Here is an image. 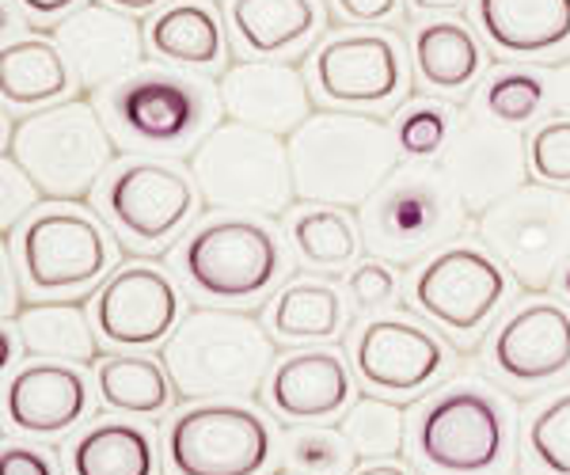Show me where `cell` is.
Here are the masks:
<instances>
[{
    "label": "cell",
    "mask_w": 570,
    "mask_h": 475,
    "mask_svg": "<svg viewBox=\"0 0 570 475\" xmlns=\"http://www.w3.org/2000/svg\"><path fill=\"white\" fill-rule=\"evenodd\" d=\"M301 202L362 209L400 171L395 130L362 111H316L289 137Z\"/></svg>",
    "instance_id": "6da1fadb"
},
{
    "label": "cell",
    "mask_w": 570,
    "mask_h": 475,
    "mask_svg": "<svg viewBox=\"0 0 570 475\" xmlns=\"http://www.w3.org/2000/svg\"><path fill=\"white\" fill-rule=\"evenodd\" d=\"M179 399L252 396L266 385L274 343L252 316L233 308H198L160 350Z\"/></svg>",
    "instance_id": "7a4b0ae2"
},
{
    "label": "cell",
    "mask_w": 570,
    "mask_h": 475,
    "mask_svg": "<svg viewBox=\"0 0 570 475\" xmlns=\"http://www.w3.org/2000/svg\"><path fill=\"white\" fill-rule=\"evenodd\" d=\"M4 157L20 164L46 198L80 202L115 160V141L91 99H66L27 111L8 133Z\"/></svg>",
    "instance_id": "3957f363"
},
{
    "label": "cell",
    "mask_w": 570,
    "mask_h": 475,
    "mask_svg": "<svg viewBox=\"0 0 570 475\" xmlns=\"http://www.w3.org/2000/svg\"><path fill=\"white\" fill-rule=\"evenodd\" d=\"M468 206L441 168H400L362 206V244L381 263H426L453 248Z\"/></svg>",
    "instance_id": "277c9868"
},
{
    "label": "cell",
    "mask_w": 570,
    "mask_h": 475,
    "mask_svg": "<svg viewBox=\"0 0 570 475\" xmlns=\"http://www.w3.org/2000/svg\"><path fill=\"white\" fill-rule=\"evenodd\" d=\"M190 179L209 209L278 217L297 198L289 145L240 122H225L202 137L190 157Z\"/></svg>",
    "instance_id": "5b68a950"
},
{
    "label": "cell",
    "mask_w": 570,
    "mask_h": 475,
    "mask_svg": "<svg viewBox=\"0 0 570 475\" xmlns=\"http://www.w3.org/2000/svg\"><path fill=\"white\" fill-rule=\"evenodd\" d=\"M475 236L521 289L548 294L559 270L570 267V190L525 182L483 209Z\"/></svg>",
    "instance_id": "8992f818"
},
{
    "label": "cell",
    "mask_w": 570,
    "mask_h": 475,
    "mask_svg": "<svg viewBox=\"0 0 570 475\" xmlns=\"http://www.w3.org/2000/svg\"><path fill=\"white\" fill-rule=\"evenodd\" d=\"M415 456L438 475H505L513 464L510 410L491 388L453 385L422 407Z\"/></svg>",
    "instance_id": "52a82bcc"
},
{
    "label": "cell",
    "mask_w": 570,
    "mask_h": 475,
    "mask_svg": "<svg viewBox=\"0 0 570 475\" xmlns=\"http://www.w3.org/2000/svg\"><path fill=\"white\" fill-rule=\"evenodd\" d=\"M274 426L244 404H195L171 418L164 456L171 475H263L278 453Z\"/></svg>",
    "instance_id": "ba28073f"
},
{
    "label": "cell",
    "mask_w": 570,
    "mask_h": 475,
    "mask_svg": "<svg viewBox=\"0 0 570 475\" xmlns=\"http://www.w3.org/2000/svg\"><path fill=\"white\" fill-rule=\"evenodd\" d=\"M179 270L202 297L220 305L255 300L278 281L282 244L263 221L220 217L190 232L179 251Z\"/></svg>",
    "instance_id": "9c48e42d"
},
{
    "label": "cell",
    "mask_w": 570,
    "mask_h": 475,
    "mask_svg": "<svg viewBox=\"0 0 570 475\" xmlns=\"http://www.w3.org/2000/svg\"><path fill=\"white\" fill-rule=\"evenodd\" d=\"M115 263L107 232L77 209H46L16 236V267L23 289L39 297H80Z\"/></svg>",
    "instance_id": "30bf717a"
},
{
    "label": "cell",
    "mask_w": 570,
    "mask_h": 475,
    "mask_svg": "<svg viewBox=\"0 0 570 475\" xmlns=\"http://www.w3.org/2000/svg\"><path fill=\"white\" fill-rule=\"evenodd\" d=\"M107 115L118 137L134 149L179 152L209 133L214 99L198 80L149 69L115 85L107 96Z\"/></svg>",
    "instance_id": "8fae6325"
},
{
    "label": "cell",
    "mask_w": 570,
    "mask_h": 475,
    "mask_svg": "<svg viewBox=\"0 0 570 475\" xmlns=\"http://www.w3.org/2000/svg\"><path fill=\"white\" fill-rule=\"evenodd\" d=\"M510 278L483 248H456L438 251L422 263L411 286V300L430 324H438L449 335H475L491 324V316L502 308Z\"/></svg>",
    "instance_id": "7c38bea8"
},
{
    "label": "cell",
    "mask_w": 570,
    "mask_h": 475,
    "mask_svg": "<svg viewBox=\"0 0 570 475\" xmlns=\"http://www.w3.org/2000/svg\"><path fill=\"white\" fill-rule=\"evenodd\" d=\"M198 209V187L176 164L134 160L110 171L104 214L137 248H160Z\"/></svg>",
    "instance_id": "4fadbf2b"
},
{
    "label": "cell",
    "mask_w": 570,
    "mask_h": 475,
    "mask_svg": "<svg viewBox=\"0 0 570 475\" xmlns=\"http://www.w3.org/2000/svg\"><path fill=\"white\" fill-rule=\"evenodd\" d=\"M183 297L176 281L153 263L118 267L99 286L91 319L99 339L118 350H153L164 346L183 324Z\"/></svg>",
    "instance_id": "5bb4252c"
},
{
    "label": "cell",
    "mask_w": 570,
    "mask_h": 475,
    "mask_svg": "<svg viewBox=\"0 0 570 475\" xmlns=\"http://www.w3.org/2000/svg\"><path fill=\"white\" fill-rule=\"evenodd\" d=\"M441 171L464 198V206L483 214L487 206L502 202L505 195L525 187L529 149L513 126L499 122L480 107L456 122Z\"/></svg>",
    "instance_id": "9a60e30c"
},
{
    "label": "cell",
    "mask_w": 570,
    "mask_h": 475,
    "mask_svg": "<svg viewBox=\"0 0 570 475\" xmlns=\"http://www.w3.org/2000/svg\"><path fill=\"white\" fill-rule=\"evenodd\" d=\"M312 80L335 107H384L403 96L407 69L389 34H343L320 46Z\"/></svg>",
    "instance_id": "2e32d148"
},
{
    "label": "cell",
    "mask_w": 570,
    "mask_h": 475,
    "mask_svg": "<svg viewBox=\"0 0 570 475\" xmlns=\"http://www.w3.org/2000/svg\"><path fill=\"white\" fill-rule=\"evenodd\" d=\"M217 99L225 107L228 122L252 126V130L271 137H293L316 115L308 99L305 72L271 58L236 61L220 77Z\"/></svg>",
    "instance_id": "e0dca14e"
},
{
    "label": "cell",
    "mask_w": 570,
    "mask_h": 475,
    "mask_svg": "<svg viewBox=\"0 0 570 475\" xmlns=\"http://www.w3.org/2000/svg\"><path fill=\"white\" fill-rule=\"evenodd\" d=\"M354 369L362 385L389 396L434 385L445 369V346L434 331L400 316H376L354 335Z\"/></svg>",
    "instance_id": "ac0fdd59"
},
{
    "label": "cell",
    "mask_w": 570,
    "mask_h": 475,
    "mask_svg": "<svg viewBox=\"0 0 570 475\" xmlns=\"http://www.w3.org/2000/svg\"><path fill=\"white\" fill-rule=\"evenodd\" d=\"M58 50L85 88L122 85L145 58V34L130 12L85 4L58 23Z\"/></svg>",
    "instance_id": "d6986e66"
},
{
    "label": "cell",
    "mask_w": 570,
    "mask_h": 475,
    "mask_svg": "<svg viewBox=\"0 0 570 475\" xmlns=\"http://www.w3.org/2000/svg\"><path fill=\"white\" fill-rule=\"evenodd\" d=\"M494 369L513 388H544L570 373V313L563 305L537 300L518 308L491 339Z\"/></svg>",
    "instance_id": "ffe728a7"
},
{
    "label": "cell",
    "mask_w": 570,
    "mask_h": 475,
    "mask_svg": "<svg viewBox=\"0 0 570 475\" xmlns=\"http://www.w3.org/2000/svg\"><path fill=\"white\" fill-rule=\"evenodd\" d=\"M91 410V388L80 369L66 362H31L4 385L8 426L27 437H61Z\"/></svg>",
    "instance_id": "44dd1931"
},
{
    "label": "cell",
    "mask_w": 570,
    "mask_h": 475,
    "mask_svg": "<svg viewBox=\"0 0 570 475\" xmlns=\"http://www.w3.org/2000/svg\"><path fill=\"white\" fill-rule=\"evenodd\" d=\"M263 404L285 423H324L346 415L354 404L351 369L331 350H297L274 365Z\"/></svg>",
    "instance_id": "7402d4cb"
},
{
    "label": "cell",
    "mask_w": 570,
    "mask_h": 475,
    "mask_svg": "<svg viewBox=\"0 0 570 475\" xmlns=\"http://www.w3.org/2000/svg\"><path fill=\"white\" fill-rule=\"evenodd\" d=\"M475 16L505 58L540 61L570 46V0H475Z\"/></svg>",
    "instance_id": "603a6c76"
},
{
    "label": "cell",
    "mask_w": 570,
    "mask_h": 475,
    "mask_svg": "<svg viewBox=\"0 0 570 475\" xmlns=\"http://www.w3.org/2000/svg\"><path fill=\"white\" fill-rule=\"evenodd\" d=\"M228 23L244 50L274 61L316 34L320 8L316 0H233Z\"/></svg>",
    "instance_id": "cb8c5ba5"
},
{
    "label": "cell",
    "mask_w": 570,
    "mask_h": 475,
    "mask_svg": "<svg viewBox=\"0 0 570 475\" xmlns=\"http://www.w3.org/2000/svg\"><path fill=\"white\" fill-rule=\"evenodd\" d=\"M72 85V69L61 58L58 42L46 39H20L0 50V96L8 107H39L58 103Z\"/></svg>",
    "instance_id": "d4e9b609"
},
{
    "label": "cell",
    "mask_w": 570,
    "mask_h": 475,
    "mask_svg": "<svg viewBox=\"0 0 570 475\" xmlns=\"http://www.w3.org/2000/svg\"><path fill=\"white\" fill-rule=\"evenodd\" d=\"M20 339L27 358L35 362H66V365H88L96 362V319L80 305H61V300H46V305H27L20 319Z\"/></svg>",
    "instance_id": "484cf974"
},
{
    "label": "cell",
    "mask_w": 570,
    "mask_h": 475,
    "mask_svg": "<svg viewBox=\"0 0 570 475\" xmlns=\"http://www.w3.org/2000/svg\"><path fill=\"white\" fill-rule=\"evenodd\" d=\"M149 50L156 58L171 61V66L214 69L220 53H225L214 8L202 4V0H179V4L164 8L149 23Z\"/></svg>",
    "instance_id": "4316f807"
},
{
    "label": "cell",
    "mask_w": 570,
    "mask_h": 475,
    "mask_svg": "<svg viewBox=\"0 0 570 475\" xmlns=\"http://www.w3.org/2000/svg\"><path fill=\"white\" fill-rule=\"evenodd\" d=\"M415 69L426 88L453 96L483 72V50L464 23L430 20L415 31Z\"/></svg>",
    "instance_id": "83f0119b"
},
{
    "label": "cell",
    "mask_w": 570,
    "mask_h": 475,
    "mask_svg": "<svg viewBox=\"0 0 570 475\" xmlns=\"http://www.w3.org/2000/svg\"><path fill=\"white\" fill-rule=\"evenodd\" d=\"M72 475H156L153 434L137 423H96L72 442Z\"/></svg>",
    "instance_id": "f1b7e54d"
},
{
    "label": "cell",
    "mask_w": 570,
    "mask_h": 475,
    "mask_svg": "<svg viewBox=\"0 0 570 475\" xmlns=\"http://www.w3.org/2000/svg\"><path fill=\"white\" fill-rule=\"evenodd\" d=\"M99 396L118 415L153 418L171 407V377L164 362L149 358V354H115L104 358L96 369Z\"/></svg>",
    "instance_id": "f546056e"
},
{
    "label": "cell",
    "mask_w": 570,
    "mask_h": 475,
    "mask_svg": "<svg viewBox=\"0 0 570 475\" xmlns=\"http://www.w3.org/2000/svg\"><path fill=\"white\" fill-rule=\"evenodd\" d=\"M266 324L285 343H327L343 335L346 308L324 281H289L266 308Z\"/></svg>",
    "instance_id": "4dcf8cb0"
},
{
    "label": "cell",
    "mask_w": 570,
    "mask_h": 475,
    "mask_svg": "<svg viewBox=\"0 0 570 475\" xmlns=\"http://www.w3.org/2000/svg\"><path fill=\"white\" fill-rule=\"evenodd\" d=\"M289 240L301 259L316 270H343L362 251V232L354 228L351 217H343L338 209L327 206H312L293 217Z\"/></svg>",
    "instance_id": "1f68e13d"
},
{
    "label": "cell",
    "mask_w": 570,
    "mask_h": 475,
    "mask_svg": "<svg viewBox=\"0 0 570 475\" xmlns=\"http://www.w3.org/2000/svg\"><path fill=\"white\" fill-rule=\"evenodd\" d=\"M343 437L362 461H392L403 453L407 423H403V410L389 399L362 396L343 415Z\"/></svg>",
    "instance_id": "d6a6232c"
},
{
    "label": "cell",
    "mask_w": 570,
    "mask_h": 475,
    "mask_svg": "<svg viewBox=\"0 0 570 475\" xmlns=\"http://www.w3.org/2000/svg\"><path fill=\"white\" fill-rule=\"evenodd\" d=\"M548 103V85L544 77L537 72H518V69H505V72H494V80H487L483 96H480V107L491 118H499L505 126H525L532 122Z\"/></svg>",
    "instance_id": "836d02e7"
},
{
    "label": "cell",
    "mask_w": 570,
    "mask_h": 475,
    "mask_svg": "<svg viewBox=\"0 0 570 475\" xmlns=\"http://www.w3.org/2000/svg\"><path fill=\"white\" fill-rule=\"evenodd\" d=\"M529 453L544 475H570V392L548 399L532 415Z\"/></svg>",
    "instance_id": "e575fe53"
},
{
    "label": "cell",
    "mask_w": 570,
    "mask_h": 475,
    "mask_svg": "<svg viewBox=\"0 0 570 475\" xmlns=\"http://www.w3.org/2000/svg\"><path fill=\"white\" fill-rule=\"evenodd\" d=\"M354 449L335 431H297L285 442V464L297 475H354Z\"/></svg>",
    "instance_id": "d590c367"
},
{
    "label": "cell",
    "mask_w": 570,
    "mask_h": 475,
    "mask_svg": "<svg viewBox=\"0 0 570 475\" xmlns=\"http://www.w3.org/2000/svg\"><path fill=\"white\" fill-rule=\"evenodd\" d=\"M453 115L449 107L441 103H415L400 115L395 122V145H400L403 157H415V160H430L438 157L441 149L449 145V133H453Z\"/></svg>",
    "instance_id": "8d00e7d4"
},
{
    "label": "cell",
    "mask_w": 570,
    "mask_h": 475,
    "mask_svg": "<svg viewBox=\"0 0 570 475\" xmlns=\"http://www.w3.org/2000/svg\"><path fill=\"white\" fill-rule=\"evenodd\" d=\"M529 168L544 187H570V118H551L529 137Z\"/></svg>",
    "instance_id": "74e56055"
},
{
    "label": "cell",
    "mask_w": 570,
    "mask_h": 475,
    "mask_svg": "<svg viewBox=\"0 0 570 475\" xmlns=\"http://www.w3.org/2000/svg\"><path fill=\"white\" fill-rule=\"evenodd\" d=\"M39 195L42 190L35 187L20 164L12 157H4V171H0V198H4V206H0V225H4V232H12L16 221L39 206Z\"/></svg>",
    "instance_id": "f35d334b"
},
{
    "label": "cell",
    "mask_w": 570,
    "mask_h": 475,
    "mask_svg": "<svg viewBox=\"0 0 570 475\" xmlns=\"http://www.w3.org/2000/svg\"><path fill=\"white\" fill-rule=\"evenodd\" d=\"M395 289H400V281H395V274H392L389 263H381V259L362 263V267L351 274V294H354L357 308L389 305V300L395 297Z\"/></svg>",
    "instance_id": "ab89813d"
},
{
    "label": "cell",
    "mask_w": 570,
    "mask_h": 475,
    "mask_svg": "<svg viewBox=\"0 0 570 475\" xmlns=\"http://www.w3.org/2000/svg\"><path fill=\"white\" fill-rule=\"evenodd\" d=\"M0 475H61L58 464L31 445H4L0 449Z\"/></svg>",
    "instance_id": "60d3db41"
},
{
    "label": "cell",
    "mask_w": 570,
    "mask_h": 475,
    "mask_svg": "<svg viewBox=\"0 0 570 475\" xmlns=\"http://www.w3.org/2000/svg\"><path fill=\"white\" fill-rule=\"evenodd\" d=\"M331 4L351 23H384L400 12V0H331Z\"/></svg>",
    "instance_id": "b9f144b4"
},
{
    "label": "cell",
    "mask_w": 570,
    "mask_h": 475,
    "mask_svg": "<svg viewBox=\"0 0 570 475\" xmlns=\"http://www.w3.org/2000/svg\"><path fill=\"white\" fill-rule=\"evenodd\" d=\"M548 99H551V107L559 111V118H570V61H563L559 69H551Z\"/></svg>",
    "instance_id": "7bdbcfd3"
},
{
    "label": "cell",
    "mask_w": 570,
    "mask_h": 475,
    "mask_svg": "<svg viewBox=\"0 0 570 475\" xmlns=\"http://www.w3.org/2000/svg\"><path fill=\"white\" fill-rule=\"evenodd\" d=\"M4 319H20V294H16V263H12V248H4Z\"/></svg>",
    "instance_id": "ee69618b"
},
{
    "label": "cell",
    "mask_w": 570,
    "mask_h": 475,
    "mask_svg": "<svg viewBox=\"0 0 570 475\" xmlns=\"http://www.w3.org/2000/svg\"><path fill=\"white\" fill-rule=\"evenodd\" d=\"M77 0H20V8L35 20H53V16H66Z\"/></svg>",
    "instance_id": "f6af8a7d"
},
{
    "label": "cell",
    "mask_w": 570,
    "mask_h": 475,
    "mask_svg": "<svg viewBox=\"0 0 570 475\" xmlns=\"http://www.w3.org/2000/svg\"><path fill=\"white\" fill-rule=\"evenodd\" d=\"M20 354H27L23 339H20V327H16V319H4V358H0V365H4L8 377H12V365Z\"/></svg>",
    "instance_id": "bcb514c9"
},
{
    "label": "cell",
    "mask_w": 570,
    "mask_h": 475,
    "mask_svg": "<svg viewBox=\"0 0 570 475\" xmlns=\"http://www.w3.org/2000/svg\"><path fill=\"white\" fill-rule=\"evenodd\" d=\"M354 475H411V472L400 468V464H392V461H376V464H365V468H357Z\"/></svg>",
    "instance_id": "7dc6e473"
},
{
    "label": "cell",
    "mask_w": 570,
    "mask_h": 475,
    "mask_svg": "<svg viewBox=\"0 0 570 475\" xmlns=\"http://www.w3.org/2000/svg\"><path fill=\"white\" fill-rule=\"evenodd\" d=\"M411 4H415L419 12H456L464 0H411Z\"/></svg>",
    "instance_id": "c3c4849f"
},
{
    "label": "cell",
    "mask_w": 570,
    "mask_h": 475,
    "mask_svg": "<svg viewBox=\"0 0 570 475\" xmlns=\"http://www.w3.org/2000/svg\"><path fill=\"white\" fill-rule=\"evenodd\" d=\"M110 8H118V12H149V8L164 4V0H107Z\"/></svg>",
    "instance_id": "681fc988"
},
{
    "label": "cell",
    "mask_w": 570,
    "mask_h": 475,
    "mask_svg": "<svg viewBox=\"0 0 570 475\" xmlns=\"http://www.w3.org/2000/svg\"><path fill=\"white\" fill-rule=\"evenodd\" d=\"M563 294H567V297H570V267H567V270H563Z\"/></svg>",
    "instance_id": "f907efd6"
}]
</instances>
